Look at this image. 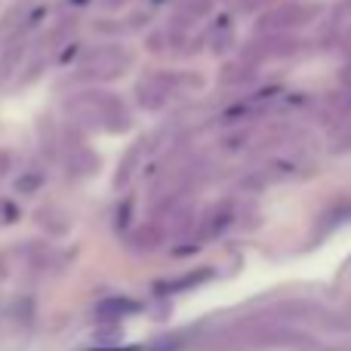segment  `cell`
Listing matches in <instances>:
<instances>
[]
</instances>
